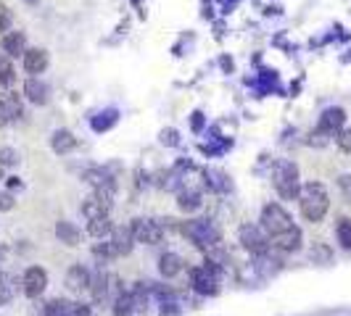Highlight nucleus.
<instances>
[{
    "label": "nucleus",
    "mask_w": 351,
    "mask_h": 316,
    "mask_svg": "<svg viewBox=\"0 0 351 316\" xmlns=\"http://www.w3.org/2000/svg\"><path fill=\"white\" fill-rule=\"evenodd\" d=\"M19 161H21V153H19L16 148H11V145H0V166H3V169L19 166Z\"/></svg>",
    "instance_id": "obj_32"
},
{
    "label": "nucleus",
    "mask_w": 351,
    "mask_h": 316,
    "mask_svg": "<svg viewBox=\"0 0 351 316\" xmlns=\"http://www.w3.org/2000/svg\"><path fill=\"white\" fill-rule=\"evenodd\" d=\"M251 266H254V272H256L259 277H264V280H267V277H272V274L280 269L282 261L278 259V256H272V248H269L267 253H259V256H254V263H251Z\"/></svg>",
    "instance_id": "obj_20"
},
{
    "label": "nucleus",
    "mask_w": 351,
    "mask_h": 316,
    "mask_svg": "<svg viewBox=\"0 0 351 316\" xmlns=\"http://www.w3.org/2000/svg\"><path fill=\"white\" fill-rule=\"evenodd\" d=\"M111 232H114L111 216H98V219H90L88 222V235L90 237H95V240H106Z\"/></svg>",
    "instance_id": "obj_25"
},
{
    "label": "nucleus",
    "mask_w": 351,
    "mask_h": 316,
    "mask_svg": "<svg viewBox=\"0 0 351 316\" xmlns=\"http://www.w3.org/2000/svg\"><path fill=\"white\" fill-rule=\"evenodd\" d=\"M8 179V190H16V187H21V179L19 176H5Z\"/></svg>",
    "instance_id": "obj_43"
},
{
    "label": "nucleus",
    "mask_w": 351,
    "mask_h": 316,
    "mask_svg": "<svg viewBox=\"0 0 351 316\" xmlns=\"http://www.w3.org/2000/svg\"><path fill=\"white\" fill-rule=\"evenodd\" d=\"M69 311H71V300L53 298V300H48V303L43 306L40 316H69Z\"/></svg>",
    "instance_id": "obj_28"
},
{
    "label": "nucleus",
    "mask_w": 351,
    "mask_h": 316,
    "mask_svg": "<svg viewBox=\"0 0 351 316\" xmlns=\"http://www.w3.org/2000/svg\"><path fill=\"white\" fill-rule=\"evenodd\" d=\"M69 316H90V306H85V303H71Z\"/></svg>",
    "instance_id": "obj_41"
},
{
    "label": "nucleus",
    "mask_w": 351,
    "mask_h": 316,
    "mask_svg": "<svg viewBox=\"0 0 351 316\" xmlns=\"http://www.w3.org/2000/svg\"><path fill=\"white\" fill-rule=\"evenodd\" d=\"M106 240L111 243L114 253H117V259L130 256V253H132V248H135V235H132V229L130 227H114V232H111Z\"/></svg>",
    "instance_id": "obj_11"
},
{
    "label": "nucleus",
    "mask_w": 351,
    "mask_h": 316,
    "mask_svg": "<svg viewBox=\"0 0 351 316\" xmlns=\"http://www.w3.org/2000/svg\"><path fill=\"white\" fill-rule=\"evenodd\" d=\"M335 237L343 250H351V219H338L335 224Z\"/></svg>",
    "instance_id": "obj_31"
},
{
    "label": "nucleus",
    "mask_w": 351,
    "mask_h": 316,
    "mask_svg": "<svg viewBox=\"0 0 351 316\" xmlns=\"http://www.w3.org/2000/svg\"><path fill=\"white\" fill-rule=\"evenodd\" d=\"M14 206H16L14 195L5 193V190H0V211H14Z\"/></svg>",
    "instance_id": "obj_38"
},
{
    "label": "nucleus",
    "mask_w": 351,
    "mask_h": 316,
    "mask_svg": "<svg viewBox=\"0 0 351 316\" xmlns=\"http://www.w3.org/2000/svg\"><path fill=\"white\" fill-rule=\"evenodd\" d=\"M90 295L95 303H108V274L104 272V266H98L93 272V280H90Z\"/></svg>",
    "instance_id": "obj_21"
},
{
    "label": "nucleus",
    "mask_w": 351,
    "mask_h": 316,
    "mask_svg": "<svg viewBox=\"0 0 351 316\" xmlns=\"http://www.w3.org/2000/svg\"><path fill=\"white\" fill-rule=\"evenodd\" d=\"M21 61H24V71L32 74V77L43 74V71L48 69V64H51L45 48H27V53L21 55Z\"/></svg>",
    "instance_id": "obj_14"
},
{
    "label": "nucleus",
    "mask_w": 351,
    "mask_h": 316,
    "mask_svg": "<svg viewBox=\"0 0 351 316\" xmlns=\"http://www.w3.org/2000/svg\"><path fill=\"white\" fill-rule=\"evenodd\" d=\"M80 209H82V216H85V219H98V216H108V206H106L104 200H98V198H95V195H88V198H85V200H82V206H80Z\"/></svg>",
    "instance_id": "obj_26"
},
{
    "label": "nucleus",
    "mask_w": 351,
    "mask_h": 316,
    "mask_svg": "<svg viewBox=\"0 0 351 316\" xmlns=\"http://www.w3.org/2000/svg\"><path fill=\"white\" fill-rule=\"evenodd\" d=\"M201 127H204V114H198V111H195V114H193V129L198 132Z\"/></svg>",
    "instance_id": "obj_42"
},
{
    "label": "nucleus",
    "mask_w": 351,
    "mask_h": 316,
    "mask_svg": "<svg viewBox=\"0 0 351 316\" xmlns=\"http://www.w3.org/2000/svg\"><path fill=\"white\" fill-rule=\"evenodd\" d=\"M182 269H185V261H182L177 253H172V250H167V253L158 256V274H161L164 280H175Z\"/></svg>",
    "instance_id": "obj_18"
},
{
    "label": "nucleus",
    "mask_w": 351,
    "mask_h": 316,
    "mask_svg": "<svg viewBox=\"0 0 351 316\" xmlns=\"http://www.w3.org/2000/svg\"><path fill=\"white\" fill-rule=\"evenodd\" d=\"M301 243H304V235H301V229L296 224L291 229H285V232H280V235H275V237H269V246L278 253H296Z\"/></svg>",
    "instance_id": "obj_10"
},
{
    "label": "nucleus",
    "mask_w": 351,
    "mask_h": 316,
    "mask_svg": "<svg viewBox=\"0 0 351 316\" xmlns=\"http://www.w3.org/2000/svg\"><path fill=\"white\" fill-rule=\"evenodd\" d=\"M111 314L114 316H135V303H132L130 290H124L122 295L111 303Z\"/></svg>",
    "instance_id": "obj_27"
},
{
    "label": "nucleus",
    "mask_w": 351,
    "mask_h": 316,
    "mask_svg": "<svg viewBox=\"0 0 351 316\" xmlns=\"http://www.w3.org/2000/svg\"><path fill=\"white\" fill-rule=\"evenodd\" d=\"M132 235H135V243H141V246H158L161 240H164V224L154 219V216H138V219H132Z\"/></svg>",
    "instance_id": "obj_6"
},
{
    "label": "nucleus",
    "mask_w": 351,
    "mask_h": 316,
    "mask_svg": "<svg viewBox=\"0 0 351 316\" xmlns=\"http://www.w3.org/2000/svg\"><path fill=\"white\" fill-rule=\"evenodd\" d=\"M238 243L246 248L251 256H259V253H267L269 250V235L262 229V224H243L238 229Z\"/></svg>",
    "instance_id": "obj_7"
},
{
    "label": "nucleus",
    "mask_w": 351,
    "mask_h": 316,
    "mask_svg": "<svg viewBox=\"0 0 351 316\" xmlns=\"http://www.w3.org/2000/svg\"><path fill=\"white\" fill-rule=\"evenodd\" d=\"M0 48L8 58H19L27 53V35L24 32H5L0 40Z\"/></svg>",
    "instance_id": "obj_19"
},
{
    "label": "nucleus",
    "mask_w": 351,
    "mask_h": 316,
    "mask_svg": "<svg viewBox=\"0 0 351 316\" xmlns=\"http://www.w3.org/2000/svg\"><path fill=\"white\" fill-rule=\"evenodd\" d=\"M204 176H206V187H209L211 193H217V195L230 193V179L222 169H206Z\"/></svg>",
    "instance_id": "obj_24"
},
{
    "label": "nucleus",
    "mask_w": 351,
    "mask_h": 316,
    "mask_svg": "<svg viewBox=\"0 0 351 316\" xmlns=\"http://www.w3.org/2000/svg\"><path fill=\"white\" fill-rule=\"evenodd\" d=\"M158 303H161V308H158V314H161V316H180V314H182V308H180V303H177L175 295L158 300Z\"/></svg>",
    "instance_id": "obj_34"
},
{
    "label": "nucleus",
    "mask_w": 351,
    "mask_h": 316,
    "mask_svg": "<svg viewBox=\"0 0 351 316\" xmlns=\"http://www.w3.org/2000/svg\"><path fill=\"white\" fill-rule=\"evenodd\" d=\"M56 240L64 243V246H69V248H77L80 246V240H82V232H80V227H77L74 222L61 219V222H56Z\"/></svg>",
    "instance_id": "obj_17"
},
{
    "label": "nucleus",
    "mask_w": 351,
    "mask_h": 316,
    "mask_svg": "<svg viewBox=\"0 0 351 316\" xmlns=\"http://www.w3.org/2000/svg\"><path fill=\"white\" fill-rule=\"evenodd\" d=\"M309 259L315 263H330L333 261V250L325 246V243H315L312 250H309Z\"/></svg>",
    "instance_id": "obj_33"
},
{
    "label": "nucleus",
    "mask_w": 351,
    "mask_h": 316,
    "mask_svg": "<svg viewBox=\"0 0 351 316\" xmlns=\"http://www.w3.org/2000/svg\"><path fill=\"white\" fill-rule=\"evenodd\" d=\"M180 232L204 253L222 248V232L211 219H188V222L180 224Z\"/></svg>",
    "instance_id": "obj_2"
},
{
    "label": "nucleus",
    "mask_w": 351,
    "mask_h": 316,
    "mask_svg": "<svg viewBox=\"0 0 351 316\" xmlns=\"http://www.w3.org/2000/svg\"><path fill=\"white\" fill-rule=\"evenodd\" d=\"M16 79V71H14V64L5 53H0V88H11Z\"/></svg>",
    "instance_id": "obj_29"
},
{
    "label": "nucleus",
    "mask_w": 351,
    "mask_h": 316,
    "mask_svg": "<svg viewBox=\"0 0 351 316\" xmlns=\"http://www.w3.org/2000/svg\"><path fill=\"white\" fill-rule=\"evenodd\" d=\"M77 137H74V132L69 129H56L51 137V148L56 156H69L71 150H77Z\"/></svg>",
    "instance_id": "obj_16"
},
{
    "label": "nucleus",
    "mask_w": 351,
    "mask_h": 316,
    "mask_svg": "<svg viewBox=\"0 0 351 316\" xmlns=\"http://www.w3.org/2000/svg\"><path fill=\"white\" fill-rule=\"evenodd\" d=\"M222 277H225V272L214 261L206 259L201 266H193V269H191V287H193L198 295H217Z\"/></svg>",
    "instance_id": "obj_4"
},
{
    "label": "nucleus",
    "mask_w": 351,
    "mask_h": 316,
    "mask_svg": "<svg viewBox=\"0 0 351 316\" xmlns=\"http://www.w3.org/2000/svg\"><path fill=\"white\" fill-rule=\"evenodd\" d=\"M343 124H346V111L343 108H328V111H322L317 129L333 137V135H338L343 129Z\"/></svg>",
    "instance_id": "obj_13"
},
{
    "label": "nucleus",
    "mask_w": 351,
    "mask_h": 316,
    "mask_svg": "<svg viewBox=\"0 0 351 316\" xmlns=\"http://www.w3.org/2000/svg\"><path fill=\"white\" fill-rule=\"evenodd\" d=\"M82 182H88L93 190H98V187H106V185H114L117 179L104 166H90V169L82 172Z\"/></svg>",
    "instance_id": "obj_22"
},
{
    "label": "nucleus",
    "mask_w": 351,
    "mask_h": 316,
    "mask_svg": "<svg viewBox=\"0 0 351 316\" xmlns=\"http://www.w3.org/2000/svg\"><path fill=\"white\" fill-rule=\"evenodd\" d=\"M8 24H11V11H8L5 3H0V32H3Z\"/></svg>",
    "instance_id": "obj_40"
},
{
    "label": "nucleus",
    "mask_w": 351,
    "mask_h": 316,
    "mask_svg": "<svg viewBox=\"0 0 351 316\" xmlns=\"http://www.w3.org/2000/svg\"><path fill=\"white\" fill-rule=\"evenodd\" d=\"M259 224H262V229L269 237H275V235H280V232L293 227V219H291V213L282 209L280 203H267L262 209V216H259Z\"/></svg>",
    "instance_id": "obj_5"
},
{
    "label": "nucleus",
    "mask_w": 351,
    "mask_h": 316,
    "mask_svg": "<svg viewBox=\"0 0 351 316\" xmlns=\"http://www.w3.org/2000/svg\"><path fill=\"white\" fill-rule=\"evenodd\" d=\"M93 256L98 259V263H101V266H104V263L117 261V253H114V248H111V243H108V240L95 243V248H93Z\"/></svg>",
    "instance_id": "obj_30"
},
{
    "label": "nucleus",
    "mask_w": 351,
    "mask_h": 316,
    "mask_svg": "<svg viewBox=\"0 0 351 316\" xmlns=\"http://www.w3.org/2000/svg\"><path fill=\"white\" fill-rule=\"evenodd\" d=\"M299 209H301V216L306 222H312V224H319L325 219V213L330 211V195H328L322 182H306V185H301Z\"/></svg>",
    "instance_id": "obj_1"
},
{
    "label": "nucleus",
    "mask_w": 351,
    "mask_h": 316,
    "mask_svg": "<svg viewBox=\"0 0 351 316\" xmlns=\"http://www.w3.org/2000/svg\"><path fill=\"white\" fill-rule=\"evenodd\" d=\"M90 280H93V269H88L85 263H74L66 272V287L71 293H88Z\"/></svg>",
    "instance_id": "obj_12"
},
{
    "label": "nucleus",
    "mask_w": 351,
    "mask_h": 316,
    "mask_svg": "<svg viewBox=\"0 0 351 316\" xmlns=\"http://www.w3.org/2000/svg\"><path fill=\"white\" fill-rule=\"evenodd\" d=\"M158 140H161V145H169V148H175L177 142H180V135H177V129H161V135H158Z\"/></svg>",
    "instance_id": "obj_36"
},
{
    "label": "nucleus",
    "mask_w": 351,
    "mask_h": 316,
    "mask_svg": "<svg viewBox=\"0 0 351 316\" xmlns=\"http://www.w3.org/2000/svg\"><path fill=\"white\" fill-rule=\"evenodd\" d=\"M24 98L35 105H45L48 101H51V90H48V85H45L43 79L29 77V79L24 82Z\"/></svg>",
    "instance_id": "obj_15"
},
{
    "label": "nucleus",
    "mask_w": 351,
    "mask_h": 316,
    "mask_svg": "<svg viewBox=\"0 0 351 316\" xmlns=\"http://www.w3.org/2000/svg\"><path fill=\"white\" fill-rule=\"evenodd\" d=\"M24 116V103L19 92H3L0 95V127L19 122Z\"/></svg>",
    "instance_id": "obj_9"
},
{
    "label": "nucleus",
    "mask_w": 351,
    "mask_h": 316,
    "mask_svg": "<svg viewBox=\"0 0 351 316\" xmlns=\"http://www.w3.org/2000/svg\"><path fill=\"white\" fill-rule=\"evenodd\" d=\"M272 187L282 200H299L301 193V174L299 166L288 158H278L272 166Z\"/></svg>",
    "instance_id": "obj_3"
},
{
    "label": "nucleus",
    "mask_w": 351,
    "mask_h": 316,
    "mask_svg": "<svg viewBox=\"0 0 351 316\" xmlns=\"http://www.w3.org/2000/svg\"><path fill=\"white\" fill-rule=\"evenodd\" d=\"M335 142H338V148H341V150L351 153V129H341V132L335 135Z\"/></svg>",
    "instance_id": "obj_37"
},
{
    "label": "nucleus",
    "mask_w": 351,
    "mask_h": 316,
    "mask_svg": "<svg viewBox=\"0 0 351 316\" xmlns=\"http://www.w3.org/2000/svg\"><path fill=\"white\" fill-rule=\"evenodd\" d=\"M338 187H341V193L351 198V174H341L338 176Z\"/></svg>",
    "instance_id": "obj_39"
},
{
    "label": "nucleus",
    "mask_w": 351,
    "mask_h": 316,
    "mask_svg": "<svg viewBox=\"0 0 351 316\" xmlns=\"http://www.w3.org/2000/svg\"><path fill=\"white\" fill-rule=\"evenodd\" d=\"M330 142V135H325V132H319V129H315L309 137H306V145H312V148H325Z\"/></svg>",
    "instance_id": "obj_35"
},
{
    "label": "nucleus",
    "mask_w": 351,
    "mask_h": 316,
    "mask_svg": "<svg viewBox=\"0 0 351 316\" xmlns=\"http://www.w3.org/2000/svg\"><path fill=\"white\" fill-rule=\"evenodd\" d=\"M201 206H204L201 190H180L177 193V209L182 211V213H195Z\"/></svg>",
    "instance_id": "obj_23"
},
{
    "label": "nucleus",
    "mask_w": 351,
    "mask_h": 316,
    "mask_svg": "<svg viewBox=\"0 0 351 316\" xmlns=\"http://www.w3.org/2000/svg\"><path fill=\"white\" fill-rule=\"evenodd\" d=\"M3 179H5V174H3V166H0V182H3Z\"/></svg>",
    "instance_id": "obj_44"
},
{
    "label": "nucleus",
    "mask_w": 351,
    "mask_h": 316,
    "mask_svg": "<svg viewBox=\"0 0 351 316\" xmlns=\"http://www.w3.org/2000/svg\"><path fill=\"white\" fill-rule=\"evenodd\" d=\"M45 287H48V272H45L43 266H29V269L24 272V277H21V290H24V295L35 300L45 293Z\"/></svg>",
    "instance_id": "obj_8"
}]
</instances>
